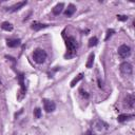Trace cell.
I'll return each mask as SVG.
<instances>
[{"label":"cell","mask_w":135,"mask_h":135,"mask_svg":"<svg viewBox=\"0 0 135 135\" xmlns=\"http://www.w3.org/2000/svg\"><path fill=\"white\" fill-rule=\"evenodd\" d=\"M43 107H44V110H46V112H48V113L53 112L54 110L56 109L55 102L52 101V100H49V99H43Z\"/></svg>","instance_id":"5b68a950"},{"label":"cell","mask_w":135,"mask_h":135,"mask_svg":"<svg viewBox=\"0 0 135 135\" xmlns=\"http://www.w3.org/2000/svg\"><path fill=\"white\" fill-rule=\"evenodd\" d=\"M114 33H115V31H114V30H112V29H111V30H108V32H107V36H106L105 40H108V39H109V38L111 37V36H112Z\"/></svg>","instance_id":"d6986e66"},{"label":"cell","mask_w":135,"mask_h":135,"mask_svg":"<svg viewBox=\"0 0 135 135\" xmlns=\"http://www.w3.org/2000/svg\"><path fill=\"white\" fill-rule=\"evenodd\" d=\"M133 117V115H130V114H121V115H119L118 116V121L119 122H123V121H126V120H128L129 118H132Z\"/></svg>","instance_id":"9a60e30c"},{"label":"cell","mask_w":135,"mask_h":135,"mask_svg":"<svg viewBox=\"0 0 135 135\" xmlns=\"http://www.w3.org/2000/svg\"><path fill=\"white\" fill-rule=\"evenodd\" d=\"M34 116L36 118H40L41 117V109H39V108H36V109L34 110Z\"/></svg>","instance_id":"ac0fdd59"},{"label":"cell","mask_w":135,"mask_h":135,"mask_svg":"<svg viewBox=\"0 0 135 135\" xmlns=\"http://www.w3.org/2000/svg\"><path fill=\"white\" fill-rule=\"evenodd\" d=\"M94 58H95V55H94V53L92 54H90V56L88 58V61H87V68L88 69H91L93 67V62H94Z\"/></svg>","instance_id":"4fadbf2b"},{"label":"cell","mask_w":135,"mask_h":135,"mask_svg":"<svg viewBox=\"0 0 135 135\" xmlns=\"http://www.w3.org/2000/svg\"><path fill=\"white\" fill-rule=\"evenodd\" d=\"M49 25H50V24H43V23H39V22L34 21V22L32 23V25H31V28H32V30H34V31H40V30H42V29L48 28Z\"/></svg>","instance_id":"52a82bcc"},{"label":"cell","mask_w":135,"mask_h":135,"mask_svg":"<svg viewBox=\"0 0 135 135\" xmlns=\"http://www.w3.org/2000/svg\"><path fill=\"white\" fill-rule=\"evenodd\" d=\"M102 126H107V123H105V122L101 121V120H96V121H95V129H96V130H98V131L102 130V129H103Z\"/></svg>","instance_id":"2e32d148"},{"label":"cell","mask_w":135,"mask_h":135,"mask_svg":"<svg viewBox=\"0 0 135 135\" xmlns=\"http://www.w3.org/2000/svg\"><path fill=\"white\" fill-rule=\"evenodd\" d=\"M33 59L38 65L43 64L47 59V52L42 49H36L33 53Z\"/></svg>","instance_id":"7a4b0ae2"},{"label":"cell","mask_w":135,"mask_h":135,"mask_svg":"<svg viewBox=\"0 0 135 135\" xmlns=\"http://www.w3.org/2000/svg\"><path fill=\"white\" fill-rule=\"evenodd\" d=\"M64 7H65V4L62 3V2L58 3L57 5L54 6V8H53V14L54 15H59V14H61L62 11H64Z\"/></svg>","instance_id":"8fae6325"},{"label":"cell","mask_w":135,"mask_h":135,"mask_svg":"<svg viewBox=\"0 0 135 135\" xmlns=\"http://www.w3.org/2000/svg\"><path fill=\"white\" fill-rule=\"evenodd\" d=\"M120 72L123 75H126V76L132 75V73H133V67H132V65L130 64V62H127V61L122 62V64L120 65Z\"/></svg>","instance_id":"3957f363"},{"label":"cell","mask_w":135,"mask_h":135,"mask_svg":"<svg viewBox=\"0 0 135 135\" xmlns=\"http://www.w3.org/2000/svg\"><path fill=\"white\" fill-rule=\"evenodd\" d=\"M66 46L68 49V53L66 54V58H71L76 54V50L78 48V43L74 37H68L66 39Z\"/></svg>","instance_id":"6da1fadb"},{"label":"cell","mask_w":135,"mask_h":135,"mask_svg":"<svg viewBox=\"0 0 135 135\" xmlns=\"http://www.w3.org/2000/svg\"><path fill=\"white\" fill-rule=\"evenodd\" d=\"M98 86H99V88H102V85H101V82H100L99 79H98Z\"/></svg>","instance_id":"7402d4cb"},{"label":"cell","mask_w":135,"mask_h":135,"mask_svg":"<svg viewBox=\"0 0 135 135\" xmlns=\"http://www.w3.org/2000/svg\"><path fill=\"white\" fill-rule=\"evenodd\" d=\"M76 12V6L74 4H69L68 5V8L65 11V15L67 17H71V16H73V14Z\"/></svg>","instance_id":"30bf717a"},{"label":"cell","mask_w":135,"mask_h":135,"mask_svg":"<svg viewBox=\"0 0 135 135\" xmlns=\"http://www.w3.org/2000/svg\"><path fill=\"white\" fill-rule=\"evenodd\" d=\"M124 101H126V105H127L128 108H130V109H133V108H134V103H135V97H134V95H132V94L127 95Z\"/></svg>","instance_id":"8992f818"},{"label":"cell","mask_w":135,"mask_h":135,"mask_svg":"<svg viewBox=\"0 0 135 135\" xmlns=\"http://www.w3.org/2000/svg\"><path fill=\"white\" fill-rule=\"evenodd\" d=\"M97 43H98V39H97V37H92V38H90V40H89V48H93V47H95Z\"/></svg>","instance_id":"e0dca14e"},{"label":"cell","mask_w":135,"mask_h":135,"mask_svg":"<svg viewBox=\"0 0 135 135\" xmlns=\"http://www.w3.org/2000/svg\"><path fill=\"white\" fill-rule=\"evenodd\" d=\"M117 19L119 21H127L128 20V17L124 16V15H117Z\"/></svg>","instance_id":"ffe728a7"},{"label":"cell","mask_w":135,"mask_h":135,"mask_svg":"<svg viewBox=\"0 0 135 135\" xmlns=\"http://www.w3.org/2000/svg\"><path fill=\"white\" fill-rule=\"evenodd\" d=\"M1 29L6 31V32H11L13 30V25L10 23V22H2L1 24Z\"/></svg>","instance_id":"5bb4252c"},{"label":"cell","mask_w":135,"mask_h":135,"mask_svg":"<svg viewBox=\"0 0 135 135\" xmlns=\"http://www.w3.org/2000/svg\"><path fill=\"white\" fill-rule=\"evenodd\" d=\"M84 78V74L82 73H80V74H78L73 80H72V81H71V87L72 88H74L75 86H76V84H78L79 81H80V80H81Z\"/></svg>","instance_id":"7c38bea8"},{"label":"cell","mask_w":135,"mask_h":135,"mask_svg":"<svg viewBox=\"0 0 135 135\" xmlns=\"http://www.w3.org/2000/svg\"><path fill=\"white\" fill-rule=\"evenodd\" d=\"M20 43H21L20 39H7L6 40L7 47H10V48H16L18 46H20Z\"/></svg>","instance_id":"9c48e42d"},{"label":"cell","mask_w":135,"mask_h":135,"mask_svg":"<svg viewBox=\"0 0 135 135\" xmlns=\"http://www.w3.org/2000/svg\"><path fill=\"white\" fill-rule=\"evenodd\" d=\"M25 4H26V1L18 2L17 4H14L13 6H11V7H8V8H7V11H8V12H12V13H14V12H17L18 10H20V8H21L22 6H24Z\"/></svg>","instance_id":"ba28073f"},{"label":"cell","mask_w":135,"mask_h":135,"mask_svg":"<svg viewBox=\"0 0 135 135\" xmlns=\"http://www.w3.org/2000/svg\"><path fill=\"white\" fill-rule=\"evenodd\" d=\"M118 55L123 59L128 58L131 55V48L127 44H122L118 48Z\"/></svg>","instance_id":"277c9868"},{"label":"cell","mask_w":135,"mask_h":135,"mask_svg":"<svg viewBox=\"0 0 135 135\" xmlns=\"http://www.w3.org/2000/svg\"><path fill=\"white\" fill-rule=\"evenodd\" d=\"M86 135H94V134H93V132H92V131H88V132L86 133Z\"/></svg>","instance_id":"44dd1931"}]
</instances>
